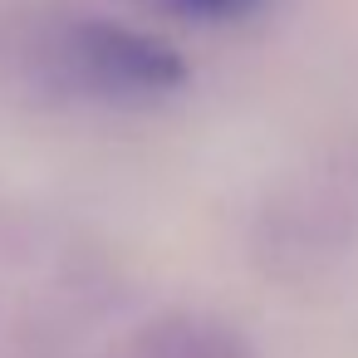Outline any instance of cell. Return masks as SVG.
I'll use <instances>...</instances> for the list:
<instances>
[{
	"instance_id": "277c9868",
	"label": "cell",
	"mask_w": 358,
	"mask_h": 358,
	"mask_svg": "<svg viewBox=\"0 0 358 358\" xmlns=\"http://www.w3.org/2000/svg\"><path fill=\"white\" fill-rule=\"evenodd\" d=\"M177 6L201 10V15H236V10H245V6H250V0H177Z\"/></svg>"
},
{
	"instance_id": "7a4b0ae2",
	"label": "cell",
	"mask_w": 358,
	"mask_h": 358,
	"mask_svg": "<svg viewBox=\"0 0 358 358\" xmlns=\"http://www.w3.org/2000/svg\"><path fill=\"white\" fill-rule=\"evenodd\" d=\"M358 236V162L319 157L294 167L250 216V255L270 280L299 285L334 270Z\"/></svg>"
},
{
	"instance_id": "6da1fadb",
	"label": "cell",
	"mask_w": 358,
	"mask_h": 358,
	"mask_svg": "<svg viewBox=\"0 0 358 358\" xmlns=\"http://www.w3.org/2000/svg\"><path fill=\"white\" fill-rule=\"evenodd\" d=\"M35 74L94 103H157L182 89L187 59L113 15H59L35 35Z\"/></svg>"
},
{
	"instance_id": "3957f363",
	"label": "cell",
	"mask_w": 358,
	"mask_h": 358,
	"mask_svg": "<svg viewBox=\"0 0 358 358\" xmlns=\"http://www.w3.org/2000/svg\"><path fill=\"white\" fill-rule=\"evenodd\" d=\"M99 358H255V343L211 309H157L128 324Z\"/></svg>"
}]
</instances>
